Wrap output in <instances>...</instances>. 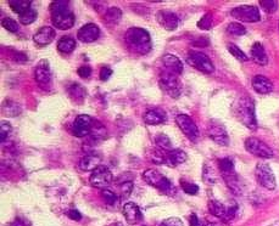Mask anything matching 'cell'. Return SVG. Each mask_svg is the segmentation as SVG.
<instances>
[{
    "mask_svg": "<svg viewBox=\"0 0 279 226\" xmlns=\"http://www.w3.org/2000/svg\"><path fill=\"white\" fill-rule=\"evenodd\" d=\"M127 45L132 51L145 55L151 50V38L146 29L140 27H132L124 35Z\"/></svg>",
    "mask_w": 279,
    "mask_h": 226,
    "instance_id": "cell-1",
    "label": "cell"
},
{
    "mask_svg": "<svg viewBox=\"0 0 279 226\" xmlns=\"http://www.w3.org/2000/svg\"><path fill=\"white\" fill-rule=\"evenodd\" d=\"M67 0H59V1H53L50 5V11H52V22L55 28L67 30L72 28L75 25V15L68 9Z\"/></svg>",
    "mask_w": 279,
    "mask_h": 226,
    "instance_id": "cell-2",
    "label": "cell"
},
{
    "mask_svg": "<svg viewBox=\"0 0 279 226\" xmlns=\"http://www.w3.org/2000/svg\"><path fill=\"white\" fill-rule=\"evenodd\" d=\"M235 114H237L238 119L250 130H256L257 129L255 103H253L252 99L249 98V96L240 98L238 100L237 106H235Z\"/></svg>",
    "mask_w": 279,
    "mask_h": 226,
    "instance_id": "cell-3",
    "label": "cell"
},
{
    "mask_svg": "<svg viewBox=\"0 0 279 226\" xmlns=\"http://www.w3.org/2000/svg\"><path fill=\"white\" fill-rule=\"evenodd\" d=\"M143 179L146 184L151 185V186L156 187V189L161 190V191L166 192V194H173L174 186L172 182L165 176L164 174L156 169H148L143 173Z\"/></svg>",
    "mask_w": 279,
    "mask_h": 226,
    "instance_id": "cell-4",
    "label": "cell"
},
{
    "mask_svg": "<svg viewBox=\"0 0 279 226\" xmlns=\"http://www.w3.org/2000/svg\"><path fill=\"white\" fill-rule=\"evenodd\" d=\"M160 86L165 93H167L173 99L179 98L182 93V84L177 75H173L166 70L162 71L160 75Z\"/></svg>",
    "mask_w": 279,
    "mask_h": 226,
    "instance_id": "cell-5",
    "label": "cell"
},
{
    "mask_svg": "<svg viewBox=\"0 0 279 226\" xmlns=\"http://www.w3.org/2000/svg\"><path fill=\"white\" fill-rule=\"evenodd\" d=\"M34 77L37 80L38 85L43 89V90L49 91L53 85V77H52V70H50V63L48 60H40L38 65L35 66Z\"/></svg>",
    "mask_w": 279,
    "mask_h": 226,
    "instance_id": "cell-6",
    "label": "cell"
},
{
    "mask_svg": "<svg viewBox=\"0 0 279 226\" xmlns=\"http://www.w3.org/2000/svg\"><path fill=\"white\" fill-rule=\"evenodd\" d=\"M113 176L112 173L110 172V169L108 167L104 166H99L98 168L94 169L90 174V184L92 186L96 187V189H101L105 190L106 187L110 186V184L112 182Z\"/></svg>",
    "mask_w": 279,
    "mask_h": 226,
    "instance_id": "cell-7",
    "label": "cell"
},
{
    "mask_svg": "<svg viewBox=\"0 0 279 226\" xmlns=\"http://www.w3.org/2000/svg\"><path fill=\"white\" fill-rule=\"evenodd\" d=\"M255 174H256V179L257 181L260 182L261 186H263L265 189L267 190H275L276 186H277V182H276V177L275 174H273L272 169L268 164L266 163H258L256 166V170H255Z\"/></svg>",
    "mask_w": 279,
    "mask_h": 226,
    "instance_id": "cell-8",
    "label": "cell"
},
{
    "mask_svg": "<svg viewBox=\"0 0 279 226\" xmlns=\"http://www.w3.org/2000/svg\"><path fill=\"white\" fill-rule=\"evenodd\" d=\"M187 62L189 63L192 67L196 68L200 72L202 73H212L215 71V66L212 61L207 55L204 52L199 51H193L190 52L189 56L187 58Z\"/></svg>",
    "mask_w": 279,
    "mask_h": 226,
    "instance_id": "cell-9",
    "label": "cell"
},
{
    "mask_svg": "<svg viewBox=\"0 0 279 226\" xmlns=\"http://www.w3.org/2000/svg\"><path fill=\"white\" fill-rule=\"evenodd\" d=\"M232 16L237 19L240 22H248V24H253V22L260 21V10L256 6L251 5H242L232 10Z\"/></svg>",
    "mask_w": 279,
    "mask_h": 226,
    "instance_id": "cell-10",
    "label": "cell"
},
{
    "mask_svg": "<svg viewBox=\"0 0 279 226\" xmlns=\"http://www.w3.org/2000/svg\"><path fill=\"white\" fill-rule=\"evenodd\" d=\"M245 149L249 153L260 158H272L273 151L267 144L256 138H248L245 141Z\"/></svg>",
    "mask_w": 279,
    "mask_h": 226,
    "instance_id": "cell-11",
    "label": "cell"
},
{
    "mask_svg": "<svg viewBox=\"0 0 279 226\" xmlns=\"http://www.w3.org/2000/svg\"><path fill=\"white\" fill-rule=\"evenodd\" d=\"M176 123L178 126V128L181 129L182 133L187 136L189 140L196 141L199 139V129L197 126L195 124V122L190 118L187 114H178L176 117Z\"/></svg>",
    "mask_w": 279,
    "mask_h": 226,
    "instance_id": "cell-12",
    "label": "cell"
},
{
    "mask_svg": "<svg viewBox=\"0 0 279 226\" xmlns=\"http://www.w3.org/2000/svg\"><path fill=\"white\" fill-rule=\"evenodd\" d=\"M93 122V118L88 114H80V116L76 117L72 126L73 135L77 136V138H84V136L89 135Z\"/></svg>",
    "mask_w": 279,
    "mask_h": 226,
    "instance_id": "cell-13",
    "label": "cell"
},
{
    "mask_svg": "<svg viewBox=\"0 0 279 226\" xmlns=\"http://www.w3.org/2000/svg\"><path fill=\"white\" fill-rule=\"evenodd\" d=\"M207 134H209L210 139H211L212 141L221 145V146H228V144H229V136H228L224 126L218 123V122L212 121L211 123L209 124Z\"/></svg>",
    "mask_w": 279,
    "mask_h": 226,
    "instance_id": "cell-14",
    "label": "cell"
},
{
    "mask_svg": "<svg viewBox=\"0 0 279 226\" xmlns=\"http://www.w3.org/2000/svg\"><path fill=\"white\" fill-rule=\"evenodd\" d=\"M156 21L159 22L160 26L166 30H174L178 27L179 19L174 12L161 10L156 14Z\"/></svg>",
    "mask_w": 279,
    "mask_h": 226,
    "instance_id": "cell-15",
    "label": "cell"
},
{
    "mask_svg": "<svg viewBox=\"0 0 279 226\" xmlns=\"http://www.w3.org/2000/svg\"><path fill=\"white\" fill-rule=\"evenodd\" d=\"M100 37V28L94 24H87L78 29L77 38L82 43H93Z\"/></svg>",
    "mask_w": 279,
    "mask_h": 226,
    "instance_id": "cell-16",
    "label": "cell"
},
{
    "mask_svg": "<svg viewBox=\"0 0 279 226\" xmlns=\"http://www.w3.org/2000/svg\"><path fill=\"white\" fill-rule=\"evenodd\" d=\"M55 38V30L54 28L49 26H44L42 28H39L35 32V34L33 35V40L37 45L39 47H44V45L50 44V43L54 40Z\"/></svg>",
    "mask_w": 279,
    "mask_h": 226,
    "instance_id": "cell-17",
    "label": "cell"
},
{
    "mask_svg": "<svg viewBox=\"0 0 279 226\" xmlns=\"http://www.w3.org/2000/svg\"><path fill=\"white\" fill-rule=\"evenodd\" d=\"M122 212H123L124 219L127 220L128 224H132V225H134V224H137V223L140 222L141 217H143V215H141L140 209H139V207L133 202L126 203V204L123 205Z\"/></svg>",
    "mask_w": 279,
    "mask_h": 226,
    "instance_id": "cell-18",
    "label": "cell"
},
{
    "mask_svg": "<svg viewBox=\"0 0 279 226\" xmlns=\"http://www.w3.org/2000/svg\"><path fill=\"white\" fill-rule=\"evenodd\" d=\"M162 65H164L165 70L177 75H181L182 71H183V63H182V61L172 54H166L162 56Z\"/></svg>",
    "mask_w": 279,
    "mask_h": 226,
    "instance_id": "cell-19",
    "label": "cell"
},
{
    "mask_svg": "<svg viewBox=\"0 0 279 226\" xmlns=\"http://www.w3.org/2000/svg\"><path fill=\"white\" fill-rule=\"evenodd\" d=\"M143 119L149 126H159V124L166 122L167 114L161 108H151V110H148L144 113Z\"/></svg>",
    "mask_w": 279,
    "mask_h": 226,
    "instance_id": "cell-20",
    "label": "cell"
},
{
    "mask_svg": "<svg viewBox=\"0 0 279 226\" xmlns=\"http://www.w3.org/2000/svg\"><path fill=\"white\" fill-rule=\"evenodd\" d=\"M252 88L258 94H270L273 90V84L268 78L263 77V75H255L252 78Z\"/></svg>",
    "mask_w": 279,
    "mask_h": 226,
    "instance_id": "cell-21",
    "label": "cell"
},
{
    "mask_svg": "<svg viewBox=\"0 0 279 226\" xmlns=\"http://www.w3.org/2000/svg\"><path fill=\"white\" fill-rule=\"evenodd\" d=\"M187 161V153L179 149H173L172 151L167 152L165 157V163L168 164L169 167H176L179 164L184 163Z\"/></svg>",
    "mask_w": 279,
    "mask_h": 226,
    "instance_id": "cell-22",
    "label": "cell"
},
{
    "mask_svg": "<svg viewBox=\"0 0 279 226\" xmlns=\"http://www.w3.org/2000/svg\"><path fill=\"white\" fill-rule=\"evenodd\" d=\"M251 57H252V60L260 66L267 65L268 62L267 54H266L265 48L262 47L261 43H255V44L252 45V48H251Z\"/></svg>",
    "mask_w": 279,
    "mask_h": 226,
    "instance_id": "cell-23",
    "label": "cell"
},
{
    "mask_svg": "<svg viewBox=\"0 0 279 226\" xmlns=\"http://www.w3.org/2000/svg\"><path fill=\"white\" fill-rule=\"evenodd\" d=\"M101 158L100 157L95 156V154H87V156L83 157L80 161V168L84 172L88 170H93L98 168L99 166H101Z\"/></svg>",
    "mask_w": 279,
    "mask_h": 226,
    "instance_id": "cell-24",
    "label": "cell"
},
{
    "mask_svg": "<svg viewBox=\"0 0 279 226\" xmlns=\"http://www.w3.org/2000/svg\"><path fill=\"white\" fill-rule=\"evenodd\" d=\"M76 49V42L73 38L65 35V37L60 38L59 43H57V50L62 54H71L73 50Z\"/></svg>",
    "mask_w": 279,
    "mask_h": 226,
    "instance_id": "cell-25",
    "label": "cell"
},
{
    "mask_svg": "<svg viewBox=\"0 0 279 226\" xmlns=\"http://www.w3.org/2000/svg\"><path fill=\"white\" fill-rule=\"evenodd\" d=\"M68 91V95H70V98L72 99L73 101H80V102H82L83 100H84L85 98V89L83 88L81 84H72L68 86L67 89Z\"/></svg>",
    "mask_w": 279,
    "mask_h": 226,
    "instance_id": "cell-26",
    "label": "cell"
},
{
    "mask_svg": "<svg viewBox=\"0 0 279 226\" xmlns=\"http://www.w3.org/2000/svg\"><path fill=\"white\" fill-rule=\"evenodd\" d=\"M122 17V11L118 7H110L104 15V20L109 25H117Z\"/></svg>",
    "mask_w": 279,
    "mask_h": 226,
    "instance_id": "cell-27",
    "label": "cell"
},
{
    "mask_svg": "<svg viewBox=\"0 0 279 226\" xmlns=\"http://www.w3.org/2000/svg\"><path fill=\"white\" fill-rule=\"evenodd\" d=\"M2 113L7 117H16L21 113V107L12 100H6L2 103Z\"/></svg>",
    "mask_w": 279,
    "mask_h": 226,
    "instance_id": "cell-28",
    "label": "cell"
},
{
    "mask_svg": "<svg viewBox=\"0 0 279 226\" xmlns=\"http://www.w3.org/2000/svg\"><path fill=\"white\" fill-rule=\"evenodd\" d=\"M209 210L212 215L217 218H225V213H227V208L218 201H210Z\"/></svg>",
    "mask_w": 279,
    "mask_h": 226,
    "instance_id": "cell-29",
    "label": "cell"
},
{
    "mask_svg": "<svg viewBox=\"0 0 279 226\" xmlns=\"http://www.w3.org/2000/svg\"><path fill=\"white\" fill-rule=\"evenodd\" d=\"M10 9L16 14L22 15L27 10L31 9V1H20V0H10L9 1Z\"/></svg>",
    "mask_w": 279,
    "mask_h": 226,
    "instance_id": "cell-30",
    "label": "cell"
},
{
    "mask_svg": "<svg viewBox=\"0 0 279 226\" xmlns=\"http://www.w3.org/2000/svg\"><path fill=\"white\" fill-rule=\"evenodd\" d=\"M89 135H92V138L94 140H103L104 138L106 136V129L100 122H93V126H92V130H90Z\"/></svg>",
    "mask_w": 279,
    "mask_h": 226,
    "instance_id": "cell-31",
    "label": "cell"
},
{
    "mask_svg": "<svg viewBox=\"0 0 279 226\" xmlns=\"http://www.w3.org/2000/svg\"><path fill=\"white\" fill-rule=\"evenodd\" d=\"M37 20V11L33 9L27 10L26 12H24L22 15H20V22H21L24 26H28V25L33 24V22Z\"/></svg>",
    "mask_w": 279,
    "mask_h": 226,
    "instance_id": "cell-32",
    "label": "cell"
},
{
    "mask_svg": "<svg viewBox=\"0 0 279 226\" xmlns=\"http://www.w3.org/2000/svg\"><path fill=\"white\" fill-rule=\"evenodd\" d=\"M155 142L160 149L165 150L166 152H169L173 150L172 149V144L171 141H169L168 136H166L165 134H159V135L155 138Z\"/></svg>",
    "mask_w": 279,
    "mask_h": 226,
    "instance_id": "cell-33",
    "label": "cell"
},
{
    "mask_svg": "<svg viewBox=\"0 0 279 226\" xmlns=\"http://www.w3.org/2000/svg\"><path fill=\"white\" fill-rule=\"evenodd\" d=\"M218 166L220 169L222 170L223 174H230V173H234V162L232 158L227 157V158H223L218 162Z\"/></svg>",
    "mask_w": 279,
    "mask_h": 226,
    "instance_id": "cell-34",
    "label": "cell"
},
{
    "mask_svg": "<svg viewBox=\"0 0 279 226\" xmlns=\"http://www.w3.org/2000/svg\"><path fill=\"white\" fill-rule=\"evenodd\" d=\"M227 32L232 35H244L247 33V28L242 24L232 22L227 26Z\"/></svg>",
    "mask_w": 279,
    "mask_h": 226,
    "instance_id": "cell-35",
    "label": "cell"
},
{
    "mask_svg": "<svg viewBox=\"0 0 279 226\" xmlns=\"http://www.w3.org/2000/svg\"><path fill=\"white\" fill-rule=\"evenodd\" d=\"M228 51L230 52V55H233V56L237 58L238 61H240V62H245V61H248L247 55H245L244 51H242L237 45L234 44L228 45Z\"/></svg>",
    "mask_w": 279,
    "mask_h": 226,
    "instance_id": "cell-36",
    "label": "cell"
},
{
    "mask_svg": "<svg viewBox=\"0 0 279 226\" xmlns=\"http://www.w3.org/2000/svg\"><path fill=\"white\" fill-rule=\"evenodd\" d=\"M1 26L11 33H16L17 30H19V25H17V22L15 21V20L10 19V17H5V19H2Z\"/></svg>",
    "mask_w": 279,
    "mask_h": 226,
    "instance_id": "cell-37",
    "label": "cell"
},
{
    "mask_svg": "<svg viewBox=\"0 0 279 226\" xmlns=\"http://www.w3.org/2000/svg\"><path fill=\"white\" fill-rule=\"evenodd\" d=\"M260 5L266 12H268V14L275 12L278 7V2L276 1V0H261Z\"/></svg>",
    "mask_w": 279,
    "mask_h": 226,
    "instance_id": "cell-38",
    "label": "cell"
},
{
    "mask_svg": "<svg viewBox=\"0 0 279 226\" xmlns=\"http://www.w3.org/2000/svg\"><path fill=\"white\" fill-rule=\"evenodd\" d=\"M101 195H103L104 201H105V202L108 203V204L115 205L116 202H118L117 196H116L115 192H112V191H111V190H108V189L103 190V192H101Z\"/></svg>",
    "mask_w": 279,
    "mask_h": 226,
    "instance_id": "cell-39",
    "label": "cell"
},
{
    "mask_svg": "<svg viewBox=\"0 0 279 226\" xmlns=\"http://www.w3.org/2000/svg\"><path fill=\"white\" fill-rule=\"evenodd\" d=\"M197 27L204 30L210 29L212 27V16L211 14H206L199 22H197Z\"/></svg>",
    "mask_w": 279,
    "mask_h": 226,
    "instance_id": "cell-40",
    "label": "cell"
},
{
    "mask_svg": "<svg viewBox=\"0 0 279 226\" xmlns=\"http://www.w3.org/2000/svg\"><path fill=\"white\" fill-rule=\"evenodd\" d=\"M10 133H11V126L6 122H1V126H0V140H1V142L6 140Z\"/></svg>",
    "mask_w": 279,
    "mask_h": 226,
    "instance_id": "cell-41",
    "label": "cell"
},
{
    "mask_svg": "<svg viewBox=\"0 0 279 226\" xmlns=\"http://www.w3.org/2000/svg\"><path fill=\"white\" fill-rule=\"evenodd\" d=\"M182 187H183V191L188 195H196L197 192H199V187H197V185L192 184V182L182 181Z\"/></svg>",
    "mask_w": 279,
    "mask_h": 226,
    "instance_id": "cell-42",
    "label": "cell"
},
{
    "mask_svg": "<svg viewBox=\"0 0 279 226\" xmlns=\"http://www.w3.org/2000/svg\"><path fill=\"white\" fill-rule=\"evenodd\" d=\"M132 190H133V184H132L131 181H126L120 185V191L122 197H128L129 195H131Z\"/></svg>",
    "mask_w": 279,
    "mask_h": 226,
    "instance_id": "cell-43",
    "label": "cell"
},
{
    "mask_svg": "<svg viewBox=\"0 0 279 226\" xmlns=\"http://www.w3.org/2000/svg\"><path fill=\"white\" fill-rule=\"evenodd\" d=\"M77 73L81 78H89L92 75V68L89 66H81Z\"/></svg>",
    "mask_w": 279,
    "mask_h": 226,
    "instance_id": "cell-44",
    "label": "cell"
},
{
    "mask_svg": "<svg viewBox=\"0 0 279 226\" xmlns=\"http://www.w3.org/2000/svg\"><path fill=\"white\" fill-rule=\"evenodd\" d=\"M162 226H183V222L179 218H168L162 222Z\"/></svg>",
    "mask_w": 279,
    "mask_h": 226,
    "instance_id": "cell-45",
    "label": "cell"
},
{
    "mask_svg": "<svg viewBox=\"0 0 279 226\" xmlns=\"http://www.w3.org/2000/svg\"><path fill=\"white\" fill-rule=\"evenodd\" d=\"M111 75H112V70L109 67H103L101 68L100 75H99V77H100V80L105 82V80H108Z\"/></svg>",
    "mask_w": 279,
    "mask_h": 226,
    "instance_id": "cell-46",
    "label": "cell"
},
{
    "mask_svg": "<svg viewBox=\"0 0 279 226\" xmlns=\"http://www.w3.org/2000/svg\"><path fill=\"white\" fill-rule=\"evenodd\" d=\"M14 61L17 63H26L27 62V55L24 52H15L14 54Z\"/></svg>",
    "mask_w": 279,
    "mask_h": 226,
    "instance_id": "cell-47",
    "label": "cell"
},
{
    "mask_svg": "<svg viewBox=\"0 0 279 226\" xmlns=\"http://www.w3.org/2000/svg\"><path fill=\"white\" fill-rule=\"evenodd\" d=\"M67 215L70 219L72 220H76V222H78V220L82 219V215H81V213L78 212L77 209H71L67 212Z\"/></svg>",
    "mask_w": 279,
    "mask_h": 226,
    "instance_id": "cell-48",
    "label": "cell"
},
{
    "mask_svg": "<svg viewBox=\"0 0 279 226\" xmlns=\"http://www.w3.org/2000/svg\"><path fill=\"white\" fill-rule=\"evenodd\" d=\"M237 209H238L237 205H233V207L228 208L227 213H225V218H224V219H227V220L233 219V218H234V215H235V213H237Z\"/></svg>",
    "mask_w": 279,
    "mask_h": 226,
    "instance_id": "cell-49",
    "label": "cell"
},
{
    "mask_svg": "<svg viewBox=\"0 0 279 226\" xmlns=\"http://www.w3.org/2000/svg\"><path fill=\"white\" fill-rule=\"evenodd\" d=\"M11 226H29V223L27 222L26 219H24V218H17V219L12 223Z\"/></svg>",
    "mask_w": 279,
    "mask_h": 226,
    "instance_id": "cell-50",
    "label": "cell"
},
{
    "mask_svg": "<svg viewBox=\"0 0 279 226\" xmlns=\"http://www.w3.org/2000/svg\"><path fill=\"white\" fill-rule=\"evenodd\" d=\"M190 226H200L199 219H197V217L195 214L190 215Z\"/></svg>",
    "mask_w": 279,
    "mask_h": 226,
    "instance_id": "cell-51",
    "label": "cell"
},
{
    "mask_svg": "<svg viewBox=\"0 0 279 226\" xmlns=\"http://www.w3.org/2000/svg\"><path fill=\"white\" fill-rule=\"evenodd\" d=\"M205 226H214V225H212V224H206Z\"/></svg>",
    "mask_w": 279,
    "mask_h": 226,
    "instance_id": "cell-52",
    "label": "cell"
},
{
    "mask_svg": "<svg viewBox=\"0 0 279 226\" xmlns=\"http://www.w3.org/2000/svg\"><path fill=\"white\" fill-rule=\"evenodd\" d=\"M278 28H279V24H278Z\"/></svg>",
    "mask_w": 279,
    "mask_h": 226,
    "instance_id": "cell-53",
    "label": "cell"
},
{
    "mask_svg": "<svg viewBox=\"0 0 279 226\" xmlns=\"http://www.w3.org/2000/svg\"><path fill=\"white\" fill-rule=\"evenodd\" d=\"M160 226H162V225H160Z\"/></svg>",
    "mask_w": 279,
    "mask_h": 226,
    "instance_id": "cell-54",
    "label": "cell"
}]
</instances>
